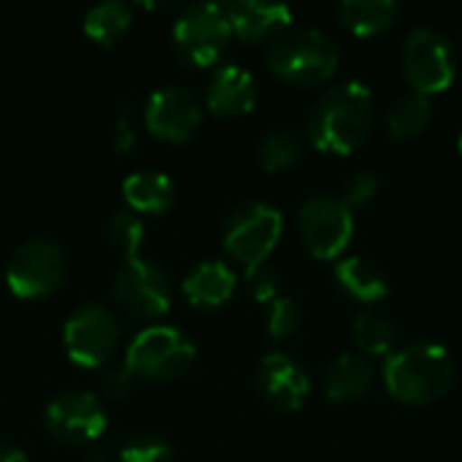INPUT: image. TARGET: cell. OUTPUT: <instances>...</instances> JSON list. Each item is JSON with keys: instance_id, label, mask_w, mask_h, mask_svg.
I'll use <instances>...</instances> for the list:
<instances>
[{"instance_id": "1", "label": "cell", "mask_w": 462, "mask_h": 462, "mask_svg": "<svg viewBox=\"0 0 462 462\" xmlns=\"http://www.w3.org/2000/svg\"><path fill=\"white\" fill-rule=\"evenodd\" d=\"M374 122V92L363 81H341L319 95L309 114L306 130L319 152L346 157L368 141Z\"/></svg>"}, {"instance_id": "2", "label": "cell", "mask_w": 462, "mask_h": 462, "mask_svg": "<svg viewBox=\"0 0 462 462\" xmlns=\"http://www.w3.org/2000/svg\"><path fill=\"white\" fill-rule=\"evenodd\" d=\"M387 393L406 406H430L441 401L455 382V360L436 341H417L395 349L382 371Z\"/></svg>"}, {"instance_id": "3", "label": "cell", "mask_w": 462, "mask_h": 462, "mask_svg": "<svg viewBox=\"0 0 462 462\" xmlns=\"http://www.w3.org/2000/svg\"><path fill=\"white\" fill-rule=\"evenodd\" d=\"M268 68L298 87H311L328 81L338 68V49L317 27H287L273 35L265 46Z\"/></svg>"}, {"instance_id": "4", "label": "cell", "mask_w": 462, "mask_h": 462, "mask_svg": "<svg viewBox=\"0 0 462 462\" xmlns=\"http://www.w3.org/2000/svg\"><path fill=\"white\" fill-rule=\"evenodd\" d=\"M195 363V344L173 325H149L138 330L125 352V365L133 376L168 382Z\"/></svg>"}, {"instance_id": "5", "label": "cell", "mask_w": 462, "mask_h": 462, "mask_svg": "<svg viewBox=\"0 0 462 462\" xmlns=\"http://www.w3.org/2000/svg\"><path fill=\"white\" fill-rule=\"evenodd\" d=\"M230 35H233V27H230L225 3H214V0L189 3L176 16L173 30H171L176 54L187 65H198V68L217 62Z\"/></svg>"}, {"instance_id": "6", "label": "cell", "mask_w": 462, "mask_h": 462, "mask_svg": "<svg viewBox=\"0 0 462 462\" xmlns=\"http://www.w3.org/2000/svg\"><path fill=\"white\" fill-rule=\"evenodd\" d=\"M284 233V217L276 206L263 200H246L236 206L225 222L222 244L246 268L260 265L276 249Z\"/></svg>"}, {"instance_id": "7", "label": "cell", "mask_w": 462, "mask_h": 462, "mask_svg": "<svg viewBox=\"0 0 462 462\" xmlns=\"http://www.w3.org/2000/svg\"><path fill=\"white\" fill-rule=\"evenodd\" d=\"M62 338L65 352L76 365L103 368L122 346V325L108 306L84 303L68 317Z\"/></svg>"}, {"instance_id": "8", "label": "cell", "mask_w": 462, "mask_h": 462, "mask_svg": "<svg viewBox=\"0 0 462 462\" xmlns=\"http://www.w3.org/2000/svg\"><path fill=\"white\" fill-rule=\"evenodd\" d=\"M401 65L406 81L414 87L417 95L425 97L449 89L457 76V57L452 41L430 27H417L406 38Z\"/></svg>"}, {"instance_id": "9", "label": "cell", "mask_w": 462, "mask_h": 462, "mask_svg": "<svg viewBox=\"0 0 462 462\" xmlns=\"http://www.w3.org/2000/svg\"><path fill=\"white\" fill-rule=\"evenodd\" d=\"M68 273V257L49 238H30L14 249L5 263V284L16 298H43L54 292Z\"/></svg>"}, {"instance_id": "10", "label": "cell", "mask_w": 462, "mask_h": 462, "mask_svg": "<svg viewBox=\"0 0 462 462\" xmlns=\"http://www.w3.org/2000/svg\"><path fill=\"white\" fill-rule=\"evenodd\" d=\"M298 227L306 249L319 260H341L352 236L355 217L352 208L333 195H314L300 206Z\"/></svg>"}, {"instance_id": "11", "label": "cell", "mask_w": 462, "mask_h": 462, "mask_svg": "<svg viewBox=\"0 0 462 462\" xmlns=\"http://www.w3.org/2000/svg\"><path fill=\"white\" fill-rule=\"evenodd\" d=\"M114 298L133 317H160L171 309L173 300L171 276L154 260L141 254L127 257L114 276Z\"/></svg>"}, {"instance_id": "12", "label": "cell", "mask_w": 462, "mask_h": 462, "mask_svg": "<svg viewBox=\"0 0 462 462\" xmlns=\"http://www.w3.org/2000/svg\"><path fill=\"white\" fill-rule=\"evenodd\" d=\"M43 422L57 441L70 447H84L106 433L108 417L97 395L87 390H68L49 401L43 411Z\"/></svg>"}, {"instance_id": "13", "label": "cell", "mask_w": 462, "mask_h": 462, "mask_svg": "<svg viewBox=\"0 0 462 462\" xmlns=\"http://www.w3.org/2000/svg\"><path fill=\"white\" fill-rule=\"evenodd\" d=\"M200 116H203V108L198 97L189 89L176 87V84H165L154 89L143 108L146 127L165 141H187L198 130Z\"/></svg>"}, {"instance_id": "14", "label": "cell", "mask_w": 462, "mask_h": 462, "mask_svg": "<svg viewBox=\"0 0 462 462\" xmlns=\"http://www.w3.org/2000/svg\"><path fill=\"white\" fill-rule=\"evenodd\" d=\"M257 390L273 409L298 411L309 401L311 379L295 357L271 352L257 365Z\"/></svg>"}, {"instance_id": "15", "label": "cell", "mask_w": 462, "mask_h": 462, "mask_svg": "<svg viewBox=\"0 0 462 462\" xmlns=\"http://www.w3.org/2000/svg\"><path fill=\"white\" fill-rule=\"evenodd\" d=\"M257 103V81L254 73L238 62H225L214 70L206 87V106L219 116H241L249 114Z\"/></svg>"}, {"instance_id": "16", "label": "cell", "mask_w": 462, "mask_h": 462, "mask_svg": "<svg viewBox=\"0 0 462 462\" xmlns=\"http://www.w3.org/2000/svg\"><path fill=\"white\" fill-rule=\"evenodd\" d=\"M225 11L230 16L233 32L244 41H263L273 38L282 30L292 27V8L284 3H268V0H230L225 3Z\"/></svg>"}, {"instance_id": "17", "label": "cell", "mask_w": 462, "mask_h": 462, "mask_svg": "<svg viewBox=\"0 0 462 462\" xmlns=\"http://www.w3.org/2000/svg\"><path fill=\"white\" fill-rule=\"evenodd\" d=\"M374 382H376V368L371 357L360 352H344L330 363L325 374V395L333 403H352L365 398Z\"/></svg>"}, {"instance_id": "18", "label": "cell", "mask_w": 462, "mask_h": 462, "mask_svg": "<svg viewBox=\"0 0 462 462\" xmlns=\"http://www.w3.org/2000/svg\"><path fill=\"white\" fill-rule=\"evenodd\" d=\"M236 271L222 263V260H203L198 263L184 279H181V290L187 295V300L192 306L200 309H217L222 303H227L236 292Z\"/></svg>"}, {"instance_id": "19", "label": "cell", "mask_w": 462, "mask_h": 462, "mask_svg": "<svg viewBox=\"0 0 462 462\" xmlns=\"http://www.w3.org/2000/svg\"><path fill=\"white\" fill-rule=\"evenodd\" d=\"M122 195L135 214H162L173 206L176 187L162 171L143 168L122 181Z\"/></svg>"}, {"instance_id": "20", "label": "cell", "mask_w": 462, "mask_h": 462, "mask_svg": "<svg viewBox=\"0 0 462 462\" xmlns=\"http://www.w3.org/2000/svg\"><path fill=\"white\" fill-rule=\"evenodd\" d=\"M338 287L360 300V303H379L387 298L390 292V284H387V276L365 257L360 254H349V257H341L336 263V271H333Z\"/></svg>"}, {"instance_id": "21", "label": "cell", "mask_w": 462, "mask_h": 462, "mask_svg": "<svg viewBox=\"0 0 462 462\" xmlns=\"http://www.w3.org/2000/svg\"><path fill=\"white\" fill-rule=\"evenodd\" d=\"M398 16V3L393 0H344L338 5V19L341 24L357 35V38H371L384 32Z\"/></svg>"}, {"instance_id": "22", "label": "cell", "mask_w": 462, "mask_h": 462, "mask_svg": "<svg viewBox=\"0 0 462 462\" xmlns=\"http://www.w3.org/2000/svg\"><path fill=\"white\" fill-rule=\"evenodd\" d=\"M352 338L365 357H390L395 352L398 330L390 317L379 311H360L352 322Z\"/></svg>"}, {"instance_id": "23", "label": "cell", "mask_w": 462, "mask_h": 462, "mask_svg": "<svg viewBox=\"0 0 462 462\" xmlns=\"http://www.w3.org/2000/svg\"><path fill=\"white\" fill-rule=\"evenodd\" d=\"M433 119V103L425 95H403L401 100L393 103V108L387 111V130L390 138L395 141H409L417 138Z\"/></svg>"}, {"instance_id": "24", "label": "cell", "mask_w": 462, "mask_h": 462, "mask_svg": "<svg viewBox=\"0 0 462 462\" xmlns=\"http://www.w3.org/2000/svg\"><path fill=\"white\" fill-rule=\"evenodd\" d=\"M130 22H133V11L127 3L103 0L84 14V32L100 43H111L130 27Z\"/></svg>"}, {"instance_id": "25", "label": "cell", "mask_w": 462, "mask_h": 462, "mask_svg": "<svg viewBox=\"0 0 462 462\" xmlns=\"http://www.w3.org/2000/svg\"><path fill=\"white\" fill-rule=\"evenodd\" d=\"M257 157H260V165L268 171V173H276V171H284L290 168L292 162H298L300 157V138L292 127H271L263 138H260V146H257Z\"/></svg>"}, {"instance_id": "26", "label": "cell", "mask_w": 462, "mask_h": 462, "mask_svg": "<svg viewBox=\"0 0 462 462\" xmlns=\"http://www.w3.org/2000/svg\"><path fill=\"white\" fill-rule=\"evenodd\" d=\"M143 236H146V225H143L141 214H135L133 208L114 211V217L108 222V238L125 257L138 254V249L143 244Z\"/></svg>"}, {"instance_id": "27", "label": "cell", "mask_w": 462, "mask_h": 462, "mask_svg": "<svg viewBox=\"0 0 462 462\" xmlns=\"http://www.w3.org/2000/svg\"><path fill=\"white\" fill-rule=\"evenodd\" d=\"M173 447L160 436H138L119 449V462H171Z\"/></svg>"}, {"instance_id": "28", "label": "cell", "mask_w": 462, "mask_h": 462, "mask_svg": "<svg viewBox=\"0 0 462 462\" xmlns=\"http://www.w3.org/2000/svg\"><path fill=\"white\" fill-rule=\"evenodd\" d=\"M300 328V309L292 298H273L271 311H268V333L276 341L290 338Z\"/></svg>"}, {"instance_id": "29", "label": "cell", "mask_w": 462, "mask_h": 462, "mask_svg": "<svg viewBox=\"0 0 462 462\" xmlns=\"http://www.w3.org/2000/svg\"><path fill=\"white\" fill-rule=\"evenodd\" d=\"M246 290L260 303H271L273 298H279V273H276V268L268 265V263L246 268Z\"/></svg>"}, {"instance_id": "30", "label": "cell", "mask_w": 462, "mask_h": 462, "mask_svg": "<svg viewBox=\"0 0 462 462\" xmlns=\"http://www.w3.org/2000/svg\"><path fill=\"white\" fill-rule=\"evenodd\" d=\"M379 192V176L374 171H357L344 181V195L341 200L355 208V206H365L374 200V195Z\"/></svg>"}, {"instance_id": "31", "label": "cell", "mask_w": 462, "mask_h": 462, "mask_svg": "<svg viewBox=\"0 0 462 462\" xmlns=\"http://www.w3.org/2000/svg\"><path fill=\"white\" fill-rule=\"evenodd\" d=\"M130 384H133V374H130V368L125 363L106 368L103 376H100V390L108 398H122L130 390Z\"/></svg>"}, {"instance_id": "32", "label": "cell", "mask_w": 462, "mask_h": 462, "mask_svg": "<svg viewBox=\"0 0 462 462\" xmlns=\"http://www.w3.org/2000/svg\"><path fill=\"white\" fill-rule=\"evenodd\" d=\"M114 143H116L119 152H127V149L135 143V127H133V119H130V116H122V119L116 122Z\"/></svg>"}, {"instance_id": "33", "label": "cell", "mask_w": 462, "mask_h": 462, "mask_svg": "<svg viewBox=\"0 0 462 462\" xmlns=\"http://www.w3.org/2000/svg\"><path fill=\"white\" fill-rule=\"evenodd\" d=\"M0 462H27L24 449L11 447V444H0Z\"/></svg>"}, {"instance_id": "34", "label": "cell", "mask_w": 462, "mask_h": 462, "mask_svg": "<svg viewBox=\"0 0 462 462\" xmlns=\"http://www.w3.org/2000/svg\"><path fill=\"white\" fill-rule=\"evenodd\" d=\"M457 146H460V157H462V133H460V141H457Z\"/></svg>"}, {"instance_id": "35", "label": "cell", "mask_w": 462, "mask_h": 462, "mask_svg": "<svg viewBox=\"0 0 462 462\" xmlns=\"http://www.w3.org/2000/svg\"><path fill=\"white\" fill-rule=\"evenodd\" d=\"M460 41H462V38H460Z\"/></svg>"}]
</instances>
